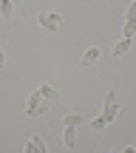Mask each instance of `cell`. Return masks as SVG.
Listing matches in <instances>:
<instances>
[{
  "instance_id": "1",
  "label": "cell",
  "mask_w": 136,
  "mask_h": 153,
  "mask_svg": "<svg viewBox=\"0 0 136 153\" xmlns=\"http://www.w3.org/2000/svg\"><path fill=\"white\" fill-rule=\"evenodd\" d=\"M45 111H48V105H45V99H43V94H31L28 97V102H26V114L28 116H43Z\"/></svg>"
},
{
  "instance_id": "2",
  "label": "cell",
  "mask_w": 136,
  "mask_h": 153,
  "mask_svg": "<svg viewBox=\"0 0 136 153\" xmlns=\"http://www.w3.org/2000/svg\"><path fill=\"white\" fill-rule=\"evenodd\" d=\"M37 23L43 26V31H57L60 23H62V17L60 14H51V11H40V14H37Z\"/></svg>"
},
{
  "instance_id": "3",
  "label": "cell",
  "mask_w": 136,
  "mask_h": 153,
  "mask_svg": "<svg viewBox=\"0 0 136 153\" xmlns=\"http://www.w3.org/2000/svg\"><path fill=\"white\" fill-rule=\"evenodd\" d=\"M133 34H136V0L128 6V20H125V31H122V37L133 40Z\"/></svg>"
},
{
  "instance_id": "4",
  "label": "cell",
  "mask_w": 136,
  "mask_h": 153,
  "mask_svg": "<svg viewBox=\"0 0 136 153\" xmlns=\"http://www.w3.org/2000/svg\"><path fill=\"white\" fill-rule=\"evenodd\" d=\"M116 114H119V102H116V97H114V91L105 97V122H114L116 119Z\"/></svg>"
},
{
  "instance_id": "5",
  "label": "cell",
  "mask_w": 136,
  "mask_h": 153,
  "mask_svg": "<svg viewBox=\"0 0 136 153\" xmlns=\"http://www.w3.org/2000/svg\"><path fill=\"white\" fill-rule=\"evenodd\" d=\"M99 54H102V51H99L97 45H91V48L82 54V62H85V65H91V62H97V60H99Z\"/></svg>"
},
{
  "instance_id": "6",
  "label": "cell",
  "mask_w": 136,
  "mask_h": 153,
  "mask_svg": "<svg viewBox=\"0 0 136 153\" xmlns=\"http://www.w3.org/2000/svg\"><path fill=\"white\" fill-rule=\"evenodd\" d=\"M131 45H133V40H128V37H122L119 43L114 45V54L119 57V54H128V51H131Z\"/></svg>"
},
{
  "instance_id": "7",
  "label": "cell",
  "mask_w": 136,
  "mask_h": 153,
  "mask_svg": "<svg viewBox=\"0 0 136 153\" xmlns=\"http://www.w3.org/2000/svg\"><path fill=\"white\" fill-rule=\"evenodd\" d=\"M62 145H65V148H74V145H77V128H65V133H62Z\"/></svg>"
},
{
  "instance_id": "8",
  "label": "cell",
  "mask_w": 136,
  "mask_h": 153,
  "mask_svg": "<svg viewBox=\"0 0 136 153\" xmlns=\"http://www.w3.org/2000/svg\"><path fill=\"white\" fill-rule=\"evenodd\" d=\"M62 122H65V128H80L85 119H82L80 114H65V116H62Z\"/></svg>"
},
{
  "instance_id": "9",
  "label": "cell",
  "mask_w": 136,
  "mask_h": 153,
  "mask_svg": "<svg viewBox=\"0 0 136 153\" xmlns=\"http://www.w3.org/2000/svg\"><path fill=\"white\" fill-rule=\"evenodd\" d=\"M0 14H3L6 20H11V14H14V6H11V0H0Z\"/></svg>"
},
{
  "instance_id": "10",
  "label": "cell",
  "mask_w": 136,
  "mask_h": 153,
  "mask_svg": "<svg viewBox=\"0 0 136 153\" xmlns=\"http://www.w3.org/2000/svg\"><path fill=\"white\" fill-rule=\"evenodd\" d=\"M40 94H43V99H45V102H48V99H57V91H54L51 85H43V88H40Z\"/></svg>"
},
{
  "instance_id": "11",
  "label": "cell",
  "mask_w": 136,
  "mask_h": 153,
  "mask_svg": "<svg viewBox=\"0 0 136 153\" xmlns=\"http://www.w3.org/2000/svg\"><path fill=\"white\" fill-rule=\"evenodd\" d=\"M88 125H91V131H102V128L108 125V122H105V116H97V119H91Z\"/></svg>"
},
{
  "instance_id": "12",
  "label": "cell",
  "mask_w": 136,
  "mask_h": 153,
  "mask_svg": "<svg viewBox=\"0 0 136 153\" xmlns=\"http://www.w3.org/2000/svg\"><path fill=\"white\" fill-rule=\"evenodd\" d=\"M3 65H6V51L0 48V71H3Z\"/></svg>"
},
{
  "instance_id": "13",
  "label": "cell",
  "mask_w": 136,
  "mask_h": 153,
  "mask_svg": "<svg viewBox=\"0 0 136 153\" xmlns=\"http://www.w3.org/2000/svg\"><path fill=\"white\" fill-rule=\"evenodd\" d=\"M26 153H40V150H37V148H34V145H31V142H28V145H26Z\"/></svg>"
},
{
  "instance_id": "14",
  "label": "cell",
  "mask_w": 136,
  "mask_h": 153,
  "mask_svg": "<svg viewBox=\"0 0 136 153\" xmlns=\"http://www.w3.org/2000/svg\"><path fill=\"white\" fill-rule=\"evenodd\" d=\"M122 153H136V148H125V150H122Z\"/></svg>"
},
{
  "instance_id": "15",
  "label": "cell",
  "mask_w": 136,
  "mask_h": 153,
  "mask_svg": "<svg viewBox=\"0 0 136 153\" xmlns=\"http://www.w3.org/2000/svg\"><path fill=\"white\" fill-rule=\"evenodd\" d=\"M114 153H122V150H114Z\"/></svg>"
}]
</instances>
